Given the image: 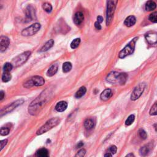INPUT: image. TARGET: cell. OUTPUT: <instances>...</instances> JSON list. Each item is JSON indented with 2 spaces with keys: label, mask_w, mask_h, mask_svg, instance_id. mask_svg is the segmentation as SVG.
<instances>
[{
  "label": "cell",
  "mask_w": 157,
  "mask_h": 157,
  "mask_svg": "<svg viewBox=\"0 0 157 157\" xmlns=\"http://www.w3.org/2000/svg\"><path fill=\"white\" fill-rule=\"evenodd\" d=\"M47 90L45 92H42L40 96L38 97L34 101L31 102V103L28 107V112L33 116H35L37 114L39 113L41 109H42L46 103L47 102V97H48L49 92H46Z\"/></svg>",
  "instance_id": "obj_1"
},
{
  "label": "cell",
  "mask_w": 157,
  "mask_h": 157,
  "mask_svg": "<svg viewBox=\"0 0 157 157\" xmlns=\"http://www.w3.org/2000/svg\"><path fill=\"white\" fill-rule=\"evenodd\" d=\"M128 79V75L126 73H120L118 72H111L107 77V82L113 85H124Z\"/></svg>",
  "instance_id": "obj_2"
},
{
  "label": "cell",
  "mask_w": 157,
  "mask_h": 157,
  "mask_svg": "<svg viewBox=\"0 0 157 157\" xmlns=\"http://www.w3.org/2000/svg\"><path fill=\"white\" fill-rule=\"evenodd\" d=\"M60 119L58 117L51 118V119L47 121L43 126H42L37 131L36 135H41L42 134H44V133L51 130L52 128H53L56 125H58L60 123Z\"/></svg>",
  "instance_id": "obj_3"
},
{
  "label": "cell",
  "mask_w": 157,
  "mask_h": 157,
  "mask_svg": "<svg viewBox=\"0 0 157 157\" xmlns=\"http://www.w3.org/2000/svg\"><path fill=\"white\" fill-rule=\"evenodd\" d=\"M138 39V37H136L128 43L124 48H123L119 53V57L120 58H123L126 57L128 55H130L132 54L135 51V46H136V42Z\"/></svg>",
  "instance_id": "obj_4"
},
{
  "label": "cell",
  "mask_w": 157,
  "mask_h": 157,
  "mask_svg": "<svg viewBox=\"0 0 157 157\" xmlns=\"http://www.w3.org/2000/svg\"><path fill=\"white\" fill-rule=\"evenodd\" d=\"M117 1H107V12H106V25L109 26L112 22L114 14L115 12Z\"/></svg>",
  "instance_id": "obj_5"
},
{
  "label": "cell",
  "mask_w": 157,
  "mask_h": 157,
  "mask_svg": "<svg viewBox=\"0 0 157 157\" xmlns=\"http://www.w3.org/2000/svg\"><path fill=\"white\" fill-rule=\"evenodd\" d=\"M31 52L30 51H27L23 52V53L20 54L14 58L12 61V65L13 67H19L24 64L28 60V58L30 56Z\"/></svg>",
  "instance_id": "obj_6"
},
{
  "label": "cell",
  "mask_w": 157,
  "mask_h": 157,
  "mask_svg": "<svg viewBox=\"0 0 157 157\" xmlns=\"http://www.w3.org/2000/svg\"><path fill=\"white\" fill-rule=\"evenodd\" d=\"M146 87V84L145 83H140L139 85H137V86L135 88L134 90H133L131 95V99L133 101L137 100V99H139L141 95L143 93L144 90Z\"/></svg>",
  "instance_id": "obj_7"
},
{
  "label": "cell",
  "mask_w": 157,
  "mask_h": 157,
  "mask_svg": "<svg viewBox=\"0 0 157 157\" xmlns=\"http://www.w3.org/2000/svg\"><path fill=\"white\" fill-rule=\"evenodd\" d=\"M41 25L39 23H36L31 26L27 27L22 31V35L24 36H29L35 35L40 30Z\"/></svg>",
  "instance_id": "obj_8"
},
{
  "label": "cell",
  "mask_w": 157,
  "mask_h": 157,
  "mask_svg": "<svg viewBox=\"0 0 157 157\" xmlns=\"http://www.w3.org/2000/svg\"><path fill=\"white\" fill-rule=\"evenodd\" d=\"M23 103H24V99H20L18 100H17L15 102L11 103V104H9V105L4 107L1 110V116H3L4 114H6L9 112H11L18 106L22 105Z\"/></svg>",
  "instance_id": "obj_9"
},
{
  "label": "cell",
  "mask_w": 157,
  "mask_h": 157,
  "mask_svg": "<svg viewBox=\"0 0 157 157\" xmlns=\"http://www.w3.org/2000/svg\"><path fill=\"white\" fill-rule=\"evenodd\" d=\"M26 19L29 22L36 20V9L35 7L32 5H28L25 9Z\"/></svg>",
  "instance_id": "obj_10"
},
{
  "label": "cell",
  "mask_w": 157,
  "mask_h": 157,
  "mask_svg": "<svg viewBox=\"0 0 157 157\" xmlns=\"http://www.w3.org/2000/svg\"><path fill=\"white\" fill-rule=\"evenodd\" d=\"M153 147L154 145L153 144L151 143V142L142 146L139 149V155L142 157H145L147 156L150 153L152 150L153 149Z\"/></svg>",
  "instance_id": "obj_11"
},
{
  "label": "cell",
  "mask_w": 157,
  "mask_h": 157,
  "mask_svg": "<svg viewBox=\"0 0 157 157\" xmlns=\"http://www.w3.org/2000/svg\"><path fill=\"white\" fill-rule=\"evenodd\" d=\"M10 44V40L6 36H2L0 37V51L1 52L5 51Z\"/></svg>",
  "instance_id": "obj_12"
},
{
  "label": "cell",
  "mask_w": 157,
  "mask_h": 157,
  "mask_svg": "<svg viewBox=\"0 0 157 157\" xmlns=\"http://www.w3.org/2000/svg\"><path fill=\"white\" fill-rule=\"evenodd\" d=\"M145 39L150 44H155L157 43V33H150L145 35Z\"/></svg>",
  "instance_id": "obj_13"
},
{
  "label": "cell",
  "mask_w": 157,
  "mask_h": 157,
  "mask_svg": "<svg viewBox=\"0 0 157 157\" xmlns=\"http://www.w3.org/2000/svg\"><path fill=\"white\" fill-rule=\"evenodd\" d=\"M31 80L34 86H42L45 84V80L43 79V77L39 75H36L35 77H33Z\"/></svg>",
  "instance_id": "obj_14"
},
{
  "label": "cell",
  "mask_w": 157,
  "mask_h": 157,
  "mask_svg": "<svg viewBox=\"0 0 157 157\" xmlns=\"http://www.w3.org/2000/svg\"><path fill=\"white\" fill-rule=\"evenodd\" d=\"M84 20V14L82 12H77L75 14L74 16V23L75 25H79L81 24Z\"/></svg>",
  "instance_id": "obj_15"
},
{
  "label": "cell",
  "mask_w": 157,
  "mask_h": 157,
  "mask_svg": "<svg viewBox=\"0 0 157 157\" xmlns=\"http://www.w3.org/2000/svg\"><path fill=\"white\" fill-rule=\"evenodd\" d=\"M112 96V90L109 88H107L104 90V91L101 93L100 98L103 101H107L110 99Z\"/></svg>",
  "instance_id": "obj_16"
},
{
  "label": "cell",
  "mask_w": 157,
  "mask_h": 157,
  "mask_svg": "<svg viewBox=\"0 0 157 157\" xmlns=\"http://www.w3.org/2000/svg\"><path fill=\"white\" fill-rule=\"evenodd\" d=\"M67 107H68V103L66 101H62L56 104V105L55 106V110L57 112H61L65 111L66 109V108H67Z\"/></svg>",
  "instance_id": "obj_17"
},
{
  "label": "cell",
  "mask_w": 157,
  "mask_h": 157,
  "mask_svg": "<svg viewBox=\"0 0 157 157\" xmlns=\"http://www.w3.org/2000/svg\"><path fill=\"white\" fill-rule=\"evenodd\" d=\"M136 22V17L133 16H130L125 19L124 24L128 27H131L133 25H135Z\"/></svg>",
  "instance_id": "obj_18"
},
{
  "label": "cell",
  "mask_w": 157,
  "mask_h": 157,
  "mask_svg": "<svg viewBox=\"0 0 157 157\" xmlns=\"http://www.w3.org/2000/svg\"><path fill=\"white\" fill-rule=\"evenodd\" d=\"M58 69V66L57 64H54L53 65H52L48 69V71H47V75L49 76V77H52V76L54 75L56 73Z\"/></svg>",
  "instance_id": "obj_19"
},
{
  "label": "cell",
  "mask_w": 157,
  "mask_h": 157,
  "mask_svg": "<svg viewBox=\"0 0 157 157\" xmlns=\"http://www.w3.org/2000/svg\"><path fill=\"white\" fill-rule=\"evenodd\" d=\"M54 44V39H50L49 41H47L46 43L43 46L40 50V52H44L48 50H49L52 46Z\"/></svg>",
  "instance_id": "obj_20"
},
{
  "label": "cell",
  "mask_w": 157,
  "mask_h": 157,
  "mask_svg": "<svg viewBox=\"0 0 157 157\" xmlns=\"http://www.w3.org/2000/svg\"><path fill=\"white\" fill-rule=\"evenodd\" d=\"M36 155V157H49V153L47 149L42 148L37 151Z\"/></svg>",
  "instance_id": "obj_21"
},
{
  "label": "cell",
  "mask_w": 157,
  "mask_h": 157,
  "mask_svg": "<svg viewBox=\"0 0 157 157\" xmlns=\"http://www.w3.org/2000/svg\"><path fill=\"white\" fill-rule=\"evenodd\" d=\"M94 126V123L93 119L92 118H89V119H87L84 122V126L85 129L87 130H92V128Z\"/></svg>",
  "instance_id": "obj_22"
},
{
  "label": "cell",
  "mask_w": 157,
  "mask_h": 157,
  "mask_svg": "<svg viewBox=\"0 0 157 157\" xmlns=\"http://www.w3.org/2000/svg\"><path fill=\"white\" fill-rule=\"evenodd\" d=\"M156 7V4L154 1H147L145 4V10L147 11H153Z\"/></svg>",
  "instance_id": "obj_23"
},
{
  "label": "cell",
  "mask_w": 157,
  "mask_h": 157,
  "mask_svg": "<svg viewBox=\"0 0 157 157\" xmlns=\"http://www.w3.org/2000/svg\"><path fill=\"white\" fill-rule=\"evenodd\" d=\"M87 92V89L85 87H82L79 88L78 91L75 93V97L76 98H80L82 97Z\"/></svg>",
  "instance_id": "obj_24"
},
{
  "label": "cell",
  "mask_w": 157,
  "mask_h": 157,
  "mask_svg": "<svg viewBox=\"0 0 157 157\" xmlns=\"http://www.w3.org/2000/svg\"><path fill=\"white\" fill-rule=\"evenodd\" d=\"M72 69V65L70 62H65L63 65V71L64 73H68Z\"/></svg>",
  "instance_id": "obj_25"
},
{
  "label": "cell",
  "mask_w": 157,
  "mask_h": 157,
  "mask_svg": "<svg viewBox=\"0 0 157 157\" xmlns=\"http://www.w3.org/2000/svg\"><path fill=\"white\" fill-rule=\"evenodd\" d=\"M12 78V75L9 73H4L2 75V81L4 82H7L10 81Z\"/></svg>",
  "instance_id": "obj_26"
},
{
  "label": "cell",
  "mask_w": 157,
  "mask_h": 157,
  "mask_svg": "<svg viewBox=\"0 0 157 157\" xmlns=\"http://www.w3.org/2000/svg\"><path fill=\"white\" fill-rule=\"evenodd\" d=\"M80 43V38H76V39H74L72 41V42H71V49H76L77 47H78Z\"/></svg>",
  "instance_id": "obj_27"
},
{
  "label": "cell",
  "mask_w": 157,
  "mask_h": 157,
  "mask_svg": "<svg viewBox=\"0 0 157 157\" xmlns=\"http://www.w3.org/2000/svg\"><path fill=\"white\" fill-rule=\"evenodd\" d=\"M12 68H13V66H12V63H6L3 66L4 73H9V72H10V71L12 69Z\"/></svg>",
  "instance_id": "obj_28"
},
{
  "label": "cell",
  "mask_w": 157,
  "mask_h": 157,
  "mask_svg": "<svg viewBox=\"0 0 157 157\" xmlns=\"http://www.w3.org/2000/svg\"><path fill=\"white\" fill-rule=\"evenodd\" d=\"M150 116H157V101H156L149 111Z\"/></svg>",
  "instance_id": "obj_29"
},
{
  "label": "cell",
  "mask_w": 157,
  "mask_h": 157,
  "mask_svg": "<svg viewBox=\"0 0 157 157\" xmlns=\"http://www.w3.org/2000/svg\"><path fill=\"white\" fill-rule=\"evenodd\" d=\"M135 119V116L134 115H133V114H131V115H130L129 117H128L127 119L126 120L125 125L126 126L131 125L132 123L134 122Z\"/></svg>",
  "instance_id": "obj_30"
},
{
  "label": "cell",
  "mask_w": 157,
  "mask_h": 157,
  "mask_svg": "<svg viewBox=\"0 0 157 157\" xmlns=\"http://www.w3.org/2000/svg\"><path fill=\"white\" fill-rule=\"evenodd\" d=\"M42 7H43L44 10L46 12H48V13L51 12V11L52 10V5H51L50 4H49L48 3H45L43 4V6H42Z\"/></svg>",
  "instance_id": "obj_31"
},
{
  "label": "cell",
  "mask_w": 157,
  "mask_h": 157,
  "mask_svg": "<svg viewBox=\"0 0 157 157\" xmlns=\"http://www.w3.org/2000/svg\"><path fill=\"white\" fill-rule=\"evenodd\" d=\"M149 18L151 22L154 23H157V12H154L153 13H152L149 16Z\"/></svg>",
  "instance_id": "obj_32"
},
{
  "label": "cell",
  "mask_w": 157,
  "mask_h": 157,
  "mask_svg": "<svg viewBox=\"0 0 157 157\" xmlns=\"http://www.w3.org/2000/svg\"><path fill=\"white\" fill-rule=\"evenodd\" d=\"M9 133V128L6 127H2L0 130V134L1 136H6Z\"/></svg>",
  "instance_id": "obj_33"
},
{
  "label": "cell",
  "mask_w": 157,
  "mask_h": 157,
  "mask_svg": "<svg viewBox=\"0 0 157 157\" xmlns=\"http://www.w3.org/2000/svg\"><path fill=\"white\" fill-rule=\"evenodd\" d=\"M117 151V147L116 145H111L110 147H109L107 152H109V153H111V154L114 155V154H116Z\"/></svg>",
  "instance_id": "obj_34"
},
{
  "label": "cell",
  "mask_w": 157,
  "mask_h": 157,
  "mask_svg": "<svg viewBox=\"0 0 157 157\" xmlns=\"http://www.w3.org/2000/svg\"><path fill=\"white\" fill-rule=\"evenodd\" d=\"M139 135L142 139H145L147 137L146 132L142 128L139 130Z\"/></svg>",
  "instance_id": "obj_35"
},
{
  "label": "cell",
  "mask_w": 157,
  "mask_h": 157,
  "mask_svg": "<svg viewBox=\"0 0 157 157\" xmlns=\"http://www.w3.org/2000/svg\"><path fill=\"white\" fill-rule=\"evenodd\" d=\"M85 154H86V150L85 149H81L76 154L74 157H84Z\"/></svg>",
  "instance_id": "obj_36"
},
{
  "label": "cell",
  "mask_w": 157,
  "mask_h": 157,
  "mask_svg": "<svg viewBox=\"0 0 157 157\" xmlns=\"http://www.w3.org/2000/svg\"><path fill=\"white\" fill-rule=\"evenodd\" d=\"M7 139H4L3 141H1V142H0V144H1V150H2L4 147L7 144Z\"/></svg>",
  "instance_id": "obj_37"
},
{
  "label": "cell",
  "mask_w": 157,
  "mask_h": 157,
  "mask_svg": "<svg viewBox=\"0 0 157 157\" xmlns=\"http://www.w3.org/2000/svg\"><path fill=\"white\" fill-rule=\"evenodd\" d=\"M94 27H95V28H96L98 30H101V25H100V23H99L98 22H96L94 23Z\"/></svg>",
  "instance_id": "obj_38"
},
{
  "label": "cell",
  "mask_w": 157,
  "mask_h": 157,
  "mask_svg": "<svg viewBox=\"0 0 157 157\" xmlns=\"http://www.w3.org/2000/svg\"><path fill=\"white\" fill-rule=\"evenodd\" d=\"M97 22H99V23L103 22V18L101 16H98L97 17Z\"/></svg>",
  "instance_id": "obj_39"
},
{
  "label": "cell",
  "mask_w": 157,
  "mask_h": 157,
  "mask_svg": "<svg viewBox=\"0 0 157 157\" xmlns=\"http://www.w3.org/2000/svg\"><path fill=\"white\" fill-rule=\"evenodd\" d=\"M84 144L82 142H79L77 145V148H80V147H82L84 146Z\"/></svg>",
  "instance_id": "obj_40"
},
{
  "label": "cell",
  "mask_w": 157,
  "mask_h": 157,
  "mask_svg": "<svg viewBox=\"0 0 157 157\" xmlns=\"http://www.w3.org/2000/svg\"><path fill=\"white\" fill-rule=\"evenodd\" d=\"M104 157H112V154L109 153V152H107V153L104 154Z\"/></svg>",
  "instance_id": "obj_41"
},
{
  "label": "cell",
  "mask_w": 157,
  "mask_h": 157,
  "mask_svg": "<svg viewBox=\"0 0 157 157\" xmlns=\"http://www.w3.org/2000/svg\"><path fill=\"white\" fill-rule=\"evenodd\" d=\"M0 94H1V97H0V99H1V100H2V99H3L4 97V92L3 91H1L0 92Z\"/></svg>",
  "instance_id": "obj_42"
},
{
  "label": "cell",
  "mask_w": 157,
  "mask_h": 157,
  "mask_svg": "<svg viewBox=\"0 0 157 157\" xmlns=\"http://www.w3.org/2000/svg\"><path fill=\"white\" fill-rule=\"evenodd\" d=\"M125 157H135V156L133 154H128Z\"/></svg>",
  "instance_id": "obj_43"
},
{
  "label": "cell",
  "mask_w": 157,
  "mask_h": 157,
  "mask_svg": "<svg viewBox=\"0 0 157 157\" xmlns=\"http://www.w3.org/2000/svg\"><path fill=\"white\" fill-rule=\"evenodd\" d=\"M154 128H155V131L157 132V123H155V124L154 125Z\"/></svg>",
  "instance_id": "obj_44"
}]
</instances>
